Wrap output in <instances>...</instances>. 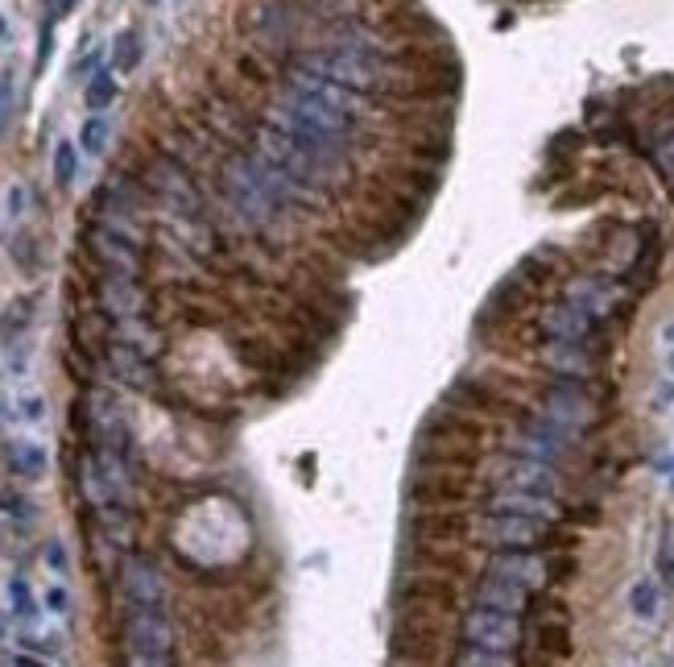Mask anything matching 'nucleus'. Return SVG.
I'll return each mask as SVG.
<instances>
[{
    "instance_id": "32",
    "label": "nucleus",
    "mask_w": 674,
    "mask_h": 667,
    "mask_svg": "<svg viewBox=\"0 0 674 667\" xmlns=\"http://www.w3.org/2000/svg\"><path fill=\"white\" fill-rule=\"evenodd\" d=\"M0 100H4V95H0Z\"/></svg>"
},
{
    "instance_id": "18",
    "label": "nucleus",
    "mask_w": 674,
    "mask_h": 667,
    "mask_svg": "<svg viewBox=\"0 0 674 667\" xmlns=\"http://www.w3.org/2000/svg\"><path fill=\"white\" fill-rule=\"evenodd\" d=\"M108 137H112V121L108 116H100V112H95V116H87V121H83V129H79V145H83V154H104V150H108Z\"/></svg>"
},
{
    "instance_id": "12",
    "label": "nucleus",
    "mask_w": 674,
    "mask_h": 667,
    "mask_svg": "<svg viewBox=\"0 0 674 667\" xmlns=\"http://www.w3.org/2000/svg\"><path fill=\"white\" fill-rule=\"evenodd\" d=\"M542 361H547L559 378H588V369H592V352L583 349V340H547V349H542Z\"/></svg>"
},
{
    "instance_id": "14",
    "label": "nucleus",
    "mask_w": 674,
    "mask_h": 667,
    "mask_svg": "<svg viewBox=\"0 0 674 667\" xmlns=\"http://www.w3.org/2000/svg\"><path fill=\"white\" fill-rule=\"evenodd\" d=\"M116 92H121L116 88V71L112 66H95L92 75H87V88H83V104L92 112H104L116 100Z\"/></svg>"
},
{
    "instance_id": "2",
    "label": "nucleus",
    "mask_w": 674,
    "mask_h": 667,
    "mask_svg": "<svg viewBox=\"0 0 674 667\" xmlns=\"http://www.w3.org/2000/svg\"><path fill=\"white\" fill-rule=\"evenodd\" d=\"M550 523H538V519H521V514H492L485 510V519L476 523V535L485 547L492 552H533L542 535H547Z\"/></svg>"
},
{
    "instance_id": "21",
    "label": "nucleus",
    "mask_w": 674,
    "mask_h": 667,
    "mask_svg": "<svg viewBox=\"0 0 674 667\" xmlns=\"http://www.w3.org/2000/svg\"><path fill=\"white\" fill-rule=\"evenodd\" d=\"M75 178H79V150L71 142H59L54 145V183L66 191Z\"/></svg>"
},
{
    "instance_id": "28",
    "label": "nucleus",
    "mask_w": 674,
    "mask_h": 667,
    "mask_svg": "<svg viewBox=\"0 0 674 667\" xmlns=\"http://www.w3.org/2000/svg\"><path fill=\"white\" fill-rule=\"evenodd\" d=\"M13 667H50L46 659H33V655H17Z\"/></svg>"
},
{
    "instance_id": "20",
    "label": "nucleus",
    "mask_w": 674,
    "mask_h": 667,
    "mask_svg": "<svg viewBox=\"0 0 674 667\" xmlns=\"http://www.w3.org/2000/svg\"><path fill=\"white\" fill-rule=\"evenodd\" d=\"M659 602H662V593H659V585H654V581H637V585L629 588V609H633L642 622L659 618V609H662Z\"/></svg>"
},
{
    "instance_id": "1",
    "label": "nucleus",
    "mask_w": 674,
    "mask_h": 667,
    "mask_svg": "<svg viewBox=\"0 0 674 667\" xmlns=\"http://www.w3.org/2000/svg\"><path fill=\"white\" fill-rule=\"evenodd\" d=\"M459 635L471 647H485V651H518L521 643V618L501 614V609H485V605H471L464 622H459Z\"/></svg>"
},
{
    "instance_id": "24",
    "label": "nucleus",
    "mask_w": 674,
    "mask_h": 667,
    "mask_svg": "<svg viewBox=\"0 0 674 667\" xmlns=\"http://www.w3.org/2000/svg\"><path fill=\"white\" fill-rule=\"evenodd\" d=\"M42 556H46V568L54 572L59 581H66V572H71V560H66L63 540H50V543H46V552H42Z\"/></svg>"
},
{
    "instance_id": "30",
    "label": "nucleus",
    "mask_w": 674,
    "mask_h": 667,
    "mask_svg": "<svg viewBox=\"0 0 674 667\" xmlns=\"http://www.w3.org/2000/svg\"><path fill=\"white\" fill-rule=\"evenodd\" d=\"M145 4H157V0H145Z\"/></svg>"
},
{
    "instance_id": "6",
    "label": "nucleus",
    "mask_w": 674,
    "mask_h": 667,
    "mask_svg": "<svg viewBox=\"0 0 674 667\" xmlns=\"http://www.w3.org/2000/svg\"><path fill=\"white\" fill-rule=\"evenodd\" d=\"M95 295H100V302H104V311H108L112 319H137L145 311V295L133 274L100 270Z\"/></svg>"
},
{
    "instance_id": "7",
    "label": "nucleus",
    "mask_w": 674,
    "mask_h": 667,
    "mask_svg": "<svg viewBox=\"0 0 674 667\" xmlns=\"http://www.w3.org/2000/svg\"><path fill=\"white\" fill-rule=\"evenodd\" d=\"M488 572L501 576V581H514V585H521L526 593H533V588L547 585L550 564L538 556V552H492Z\"/></svg>"
},
{
    "instance_id": "17",
    "label": "nucleus",
    "mask_w": 674,
    "mask_h": 667,
    "mask_svg": "<svg viewBox=\"0 0 674 667\" xmlns=\"http://www.w3.org/2000/svg\"><path fill=\"white\" fill-rule=\"evenodd\" d=\"M137 63H142V38L133 30L116 33V42H112V71L128 75V71H137Z\"/></svg>"
},
{
    "instance_id": "5",
    "label": "nucleus",
    "mask_w": 674,
    "mask_h": 667,
    "mask_svg": "<svg viewBox=\"0 0 674 667\" xmlns=\"http://www.w3.org/2000/svg\"><path fill=\"white\" fill-rule=\"evenodd\" d=\"M559 299L571 302L576 311H583V316L592 319V324H600V319H604L612 307H616L621 290H616L609 278H600V274H580V278H571V283L563 286V295H559Z\"/></svg>"
},
{
    "instance_id": "29",
    "label": "nucleus",
    "mask_w": 674,
    "mask_h": 667,
    "mask_svg": "<svg viewBox=\"0 0 674 667\" xmlns=\"http://www.w3.org/2000/svg\"><path fill=\"white\" fill-rule=\"evenodd\" d=\"M75 4H79V0H63V4H59V13H71Z\"/></svg>"
},
{
    "instance_id": "22",
    "label": "nucleus",
    "mask_w": 674,
    "mask_h": 667,
    "mask_svg": "<svg viewBox=\"0 0 674 667\" xmlns=\"http://www.w3.org/2000/svg\"><path fill=\"white\" fill-rule=\"evenodd\" d=\"M42 609H46V614H54V618H71V588H66V581H54V585L46 588Z\"/></svg>"
},
{
    "instance_id": "10",
    "label": "nucleus",
    "mask_w": 674,
    "mask_h": 667,
    "mask_svg": "<svg viewBox=\"0 0 674 667\" xmlns=\"http://www.w3.org/2000/svg\"><path fill=\"white\" fill-rule=\"evenodd\" d=\"M485 510L492 514H521V519H538V523H554V497H542V493H518V490H497L485 502Z\"/></svg>"
},
{
    "instance_id": "23",
    "label": "nucleus",
    "mask_w": 674,
    "mask_h": 667,
    "mask_svg": "<svg viewBox=\"0 0 674 667\" xmlns=\"http://www.w3.org/2000/svg\"><path fill=\"white\" fill-rule=\"evenodd\" d=\"M423 531H435V540H455L459 531H464V523L455 519V514H431V519H423Z\"/></svg>"
},
{
    "instance_id": "4",
    "label": "nucleus",
    "mask_w": 674,
    "mask_h": 667,
    "mask_svg": "<svg viewBox=\"0 0 674 667\" xmlns=\"http://www.w3.org/2000/svg\"><path fill=\"white\" fill-rule=\"evenodd\" d=\"M492 481H497V490L559 497V473H554V464L533 461V456H518V452H509V456H501V461H497V469H492Z\"/></svg>"
},
{
    "instance_id": "19",
    "label": "nucleus",
    "mask_w": 674,
    "mask_h": 667,
    "mask_svg": "<svg viewBox=\"0 0 674 667\" xmlns=\"http://www.w3.org/2000/svg\"><path fill=\"white\" fill-rule=\"evenodd\" d=\"M455 667H518V659L509 651H485V647L464 643V647L455 651Z\"/></svg>"
},
{
    "instance_id": "9",
    "label": "nucleus",
    "mask_w": 674,
    "mask_h": 667,
    "mask_svg": "<svg viewBox=\"0 0 674 667\" xmlns=\"http://www.w3.org/2000/svg\"><path fill=\"white\" fill-rule=\"evenodd\" d=\"M476 605H485V609H501V614H514V618H521L526 609H530V593L521 585H514V581H501V576H492V572H485L480 576V585H476Z\"/></svg>"
},
{
    "instance_id": "25",
    "label": "nucleus",
    "mask_w": 674,
    "mask_h": 667,
    "mask_svg": "<svg viewBox=\"0 0 674 667\" xmlns=\"http://www.w3.org/2000/svg\"><path fill=\"white\" fill-rule=\"evenodd\" d=\"M17 411L25 414L30 423H42V414H46V407H42V398H38V394H30V398H21V402H17Z\"/></svg>"
},
{
    "instance_id": "27",
    "label": "nucleus",
    "mask_w": 674,
    "mask_h": 667,
    "mask_svg": "<svg viewBox=\"0 0 674 667\" xmlns=\"http://www.w3.org/2000/svg\"><path fill=\"white\" fill-rule=\"evenodd\" d=\"M25 212V187H9V216H21Z\"/></svg>"
},
{
    "instance_id": "11",
    "label": "nucleus",
    "mask_w": 674,
    "mask_h": 667,
    "mask_svg": "<svg viewBox=\"0 0 674 667\" xmlns=\"http://www.w3.org/2000/svg\"><path fill=\"white\" fill-rule=\"evenodd\" d=\"M592 328H597V324L563 299H554L547 311H542V332H547V340H588Z\"/></svg>"
},
{
    "instance_id": "15",
    "label": "nucleus",
    "mask_w": 674,
    "mask_h": 667,
    "mask_svg": "<svg viewBox=\"0 0 674 667\" xmlns=\"http://www.w3.org/2000/svg\"><path fill=\"white\" fill-rule=\"evenodd\" d=\"M9 609H13V618L21 622L25 630H33L38 618H42V605L33 602V588L25 576H13V581H9Z\"/></svg>"
},
{
    "instance_id": "3",
    "label": "nucleus",
    "mask_w": 674,
    "mask_h": 667,
    "mask_svg": "<svg viewBox=\"0 0 674 667\" xmlns=\"http://www.w3.org/2000/svg\"><path fill=\"white\" fill-rule=\"evenodd\" d=\"M542 414L563 431H571V435H580L597 419V407H592V394H588V386L580 378H559L542 394Z\"/></svg>"
},
{
    "instance_id": "16",
    "label": "nucleus",
    "mask_w": 674,
    "mask_h": 667,
    "mask_svg": "<svg viewBox=\"0 0 674 667\" xmlns=\"http://www.w3.org/2000/svg\"><path fill=\"white\" fill-rule=\"evenodd\" d=\"M108 366H112V373H116L121 381H128V386H145V381H149V366H145V357H142V352L125 349V345H116V349H112Z\"/></svg>"
},
{
    "instance_id": "31",
    "label": "nucleus",
    "mask_w": 674,
    "mask_h": 667,
    "mask_svg": "<svg viewBox=\"0 0 674 667\" xmlns=\"http://www.w3.org/2000/svg\"><path fill=\"white\" fill-rule=\"evenodd\" d=\"M671 366H674V357H671Z\"/></svg>"
},
{
    "instance_id": "8",
    "label": "nucleus",
    "mask_w": 674,
    "mask_h": 667,
    "mask_svg": "<svg viewBox=\"0 0 674 667\" xmlns=\"http://www.w3.org/2000/svg\"><path fill=\"white\" fill-rule=\"evenodd\" d=\"M121 593L125 605H145V609H166V585L149 560H128L121 572Z\"/></svg>"
},
{
    "instance_id": "13",
    "label": "nucleus",
    "mask_w": 674,
    "mask_h": 667,
    "mask_svg": "<svg viewBox=\"0 0 674 667\" xmlns=\"http://www.w3.org/2000/svg\"><path fill=\"white\" fill-rule=\"evenodd\" d=\"M9 464H13L17 476H25V481H38V476L46 473V448L33 444V440H17L9 448Z\"/></svg>"
},
{
    "instance_id": "26",
    "label": "nucleus",
    "mask_w": 674,
    "mask_h": 667,
    "mask_svg": "<svg viewBox=\"0 0 674 667\" xmlns=\"http://www.w3.org/2000/svg\"><path fill=\"white\" fill-rule=\"evenodd\" d=\"M659 564H662V576H666V581H674V543H671V540L662 543V556H659Z\"/></svg>"
}]
</instances>
